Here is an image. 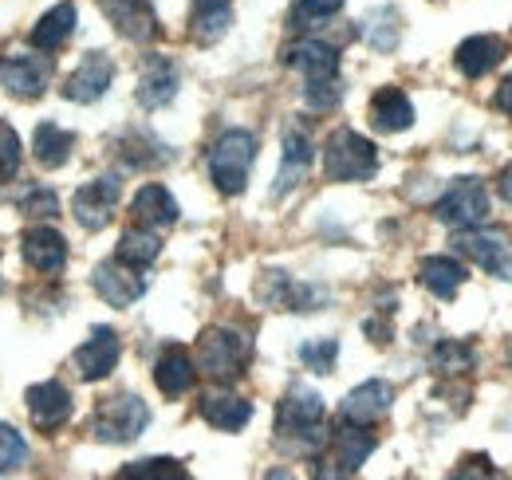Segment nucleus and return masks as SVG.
I'll return each instance as SVG.
<instances>
[{"instance_id":"7ed1b4c3","label":"nucleus","mask_w":512,"mask_h":480,"mask_svg":"<svg viewBox=\"0 0 512 480\" xmlns=\"http://www.w3.org/2000/svg\"><path fill=\"white\" fill-rule=\"evenodd\" d=\"M323 170L331 181H363L379 170V150L359 130H335L323 146Z\"/></svg>"},{"instance_id":"f8f14e48","label":"nucleus","mask_w":512,"mask_h":480,"mask_svg":"<svg viewBox=\"0 0 512 480\" xmlns=\"http://www.w3.org/2000/svg\"><path fill=\"white\" fill-rule=\"evenodd\" d=\"M52 79V63L36 56H8L0 60V87L16 99H36Z\"/></svg>"},{"instance_id":"c85d7f7f","label":"nucleus","mask_w":512,"mask_h":480,"mask_svg":"<svg viewBox=\"0 0 512 480\" xmlns=\"http://www.w3.org/2000/svg\"><path fill=\"white\" fill-rule=\"evenodd\" d=\"M32 146H36V162H40V166L60 170L67 158H71L75 134H67L64 126H56V122H40V126H36V138H32Z\"/></svg>"},{"instance_id":"37998d69","label":"nucleus","mask_w":512,"mask_h":480,"mask_svg":"<svg viewBox=\"0 0 512 480\" xmlns=\"http://www.w3.org/2000/svg\"><path fill=\"white\" fill-rule=\"evenodd\" d=\"M264 480H296V477H292L288 469H268V477H264Z\"/></svg>"},{"instance_id":"cd10ccee","label":"nucleus","mask_w":512,"mask_h":480,"mask_svg":"<svg viewBox=\"0 0 512 480\" xmlns=\"http://www.w3.org/2000/svg\"><path fill=\"white\" fill-rule=\"evenodd\" d=\"M71 32H75V4L64 0L48 16H40V24L32 28V44L44 48V52H56V48H64L67 40H71Z\"/></svg>"},{"instance_id":"c03bdc74","label":"nucleus","mask_w":512,"mask_h":480,"mask_svg":"<svg viewBox=\"0 0 512 480\" xmlns=\"http://www.w3.org/2000/svg\"><path fill=\"white\" fill-rule=\"evenodd\" d=\"M316 480H343V473H335V469H320V477Z\"/></svg>"},{"instance_id":"72a5a7b5","label":"nucleus","mask_w":512,"mask_h":480,"mask_svg":"<svg viewBox=\"0 0 512 480\" xmlns=\"http://www.w3.org/2000/svg\"><path fill=\"white\" fill-rule=\"evenodd\" d=\"M335 359H339V343L335 339H316V343H304L300 347V362L308 370H316V374H331Z\"/></svg>"},{"instance_id":"39448f33","label":"nucleus","mask_w":512,"mask_h":480,"mask_svg":"<svg viewBox=\"0 0 512 480\" xmlns=\"http://www.w3.org/2000/svg\"><path fill=\"white\" fill-rule=\"evenodd\" d=\"M197 355H201V370L213 378V382H233L245 362H249V347L237 331L229 327H209L197 343Z\"/></svg>"},{"instance_id":"412c9836","label":"nucleus","mask_w":512,"mask_h":480,"mask_svg":"<svg viewBox=\"0 0 512 480\" xmlns=\"http://www.w3.org/2000/svg\"><path fill=\"white\" fill-rule=\"evenodd\" d=\"M505 56H509V48H505L501 36H469V40H461V48H457L453 60H457V71H461V75L481 79V75H489Z\"/></svg>"},{"instance_id":"aec40b11","label":"nucleus","mask_w":512,"mask_h":480,"mask_svg":"<svg viewBox=\"0 0 512 480\" xmlns=\"http://www.w3.org/2000/svg\"><path fill=\"white\" fill-rule=\"evenodd\" d=\"M284 60H288V67L304 71L308 83H327V79L339 75V52L331 44H323V40H300V44H292L284 52Z\"/></svg>"},{"instance_id":"ea45409f","label":"nucleus","mask_w":512,"mask_h":480,"mask_svg":"<svg viewBox=\"0 0 512 480\" xmlns=\"http://www.w3.org/2000/svg\"><path fill=\"white\" fill-rule=\"evenodd\" d=\"M449 480H501V473H497V469H493L485 457H473V461H469L461 473H453Z\"/></svg>"},{"instance_id":"f03ea898","label":"nucleus","mask_w":512,"mask_h":480,"mask_svg":"<svg viewBox=\"0 0 512 480\" xmlns=\"http://www.w3.org/2000/svg\"><path fill=\"white\" fill-rule=\"evenodd\" d=\"M256 158V138L249 130H225L209 150V178L221 193L237 197L249 185V170Z\"/></svg>"},{"instance_id":"0eeeda50","label":"nucleus","mask_w":512,"mask_h":480,"mask_svg":"<svg viewBox=\"0 0 512 480\" xmlns=\"http://www.w3.org/2000/svg\"><path fill=\"white\" fill-rule=\"evenodd\" d=\"M178 83H182V75H178L174 60H166V56H146V60H142V71H138V103H142L146 111H162V107L174 103Z\"/></svg>"},{"instance_id":"2eb2a0df","label":"nucleus","mask_w":512,"mask_h":480,"mask_svg":"<svg viewBox=\"0 0 512 480\" xmlns=\"http://www.w3.org/2000/svg\"><path fill=\"white\" fill-rule=\"evenodd\" d=\"M115 366H119V335H115L111 327H95L91 339L75 351V370H79L87 382H99V378H107Z\"/></svg>"},{"instance_id":"4be33fe9","label":"nucleus","mask_w":512,"mask_h":480,"mask_svg":"<svg viewBox=\"0 0 512 480\" xmlns=\"http://www.w3.org/2000/svg\"><path fill=\"white\" fill-rule=\"evenodd\" d=\"M197 410H201V418L209 421V425H217V429H225V433L245 429L249 418H253V402H249V398H237V394H229V390L205 394V398L197 402Z\"/></svg>"},{"instance_id":"473e14b6","label":"nucleus","mask_w":512,"mask_h":480,"mask_svg":"<svg viewBox=\"0 0 512 480\" xmlns=\"http://www.w3.org/2000/svg\"><path fill=\"white\" fill-rule=\"evenodd\" d=\"M24 461H28V441L20 437V429H12V425L0 421V477L16 473Z\"/></svg>"},{"instance_id":"a19ab883","label":"nucleus","mask_w":512,"mask_h":480,"mask_svg":"<svg viewBox=\"0 0 512 480\" xmlns=\"http://www.w3.org/2000/svg\"><path fill=\"white\" fill-rule=\"evenodd\" d=\"M497 107L512 115V71L505 75V79H501V87H497Z\"/></svg>"},{"instance_id":"a878e982","label":"nucleus","mask_w":512,"mask_h":480,"mask_svg":"<svg viewBox=\"0 0 512 480\" xmlns=\"http://www.w3.org/2000/svg\"><path fill=\"white\" fill-rule=\"evenodd\" d=\"M193 378H197V370H193V359L186 351H166L158 366H154V382H158V390L166 394V398H182L186 390L193 386Z\"/></svg>"},{"instance_id":"1a4fd4ad","label":"nucleus","mask_w":512,"mask_h":480,"mask_svg":"<svg viewBox=\"0 0 512 480\" xmlns=\"http://www.w3.org/2000/svg\"><path fill=\"white\" fill-rule=\"evenodd\" d=\"M115 205H119V181L115 178H99V181L79 185V189H75V201H71L75 221H79L83 229H103V225L111 221Z\"/></svg>"},{"instance_id":"4468645a","label":"nucleus","mask_w":512,"mask_h":480,"mask_svg":"<svg viewBox=\"0 0 512 480\" xmlns=\"http://www.w3.org/2000/svg\"><path fill=\"white\" fill-rule=\"evenodd\" d=\"M390 406H394V386L383 378H371V382L355 386L339 410H343V421H351V425H371L383 418Z\"/></svg>"},{"instance_id":"20e7f679","label":"nucleus","mask_w":512,"mask_h":480,"mask_svg":"<svg viewBox=\"0 0 512 480\" xmlns=\"http://www.w3.org/2000/svg\"><path fill=\"white\" fill-rule=\"evenodd\" d=\"M146 425H150L146 402L138 394H115L99 406L91 433H95V441H107V445H130L134 437H142Z\"/></svg>"},{"instance_id":"4c0bfd02","label":"nucleus","mask_w":512,"mask_h":480,"mask_svg":"<svg viewBox=\"0 0 512 480\" xmlns=\"http://www.w3.org/2000/svg\"><path fill=\"white\" fill-rule=\"evenodd\" d=\"M335 103H339V79L308 83V107H312V111H331Z\"/></svg>"},{"instance_id":"ddd939ff","label":"nucleus","mask_w":512,"mask_h":480,"mask_svg":"<svg viewBox=\"0 0 512 480\" xmlns=\"http://www.w3.org/2000/svg\"><path fill=\"white\" fill-rule=\"evenodd\" d=\"M111 79H115V63H111V56L91 52L87 60L71 71L64 95L71 99V103H95V99H103V95H107Z\"/></svg>"},{"instance_id":"f3484780","label":"nucleus","mask_w":512,"mask_h":480,"mask_svg":"<svg viewBox=\"0 0 512 480\" xmlns=\"http://www.w3.org/2000/svg\"><path fill=\"white\" fill-rule=\"evenodd\" d=\"M130 217H134L142 229H170V225L178 221V201H174V193H170L166 185L150 181V185H142V189L134 193Z\"/></svg>"},{"instance_id":"bb28decb","label":"nucleus","mask_w":512,"mask_h":480,"mask_svg":"<svg viewBox=\"0 0 512 480\" xmlns=\"http://www.w3.org/2000/svg\"><path fill=\"white\" fill-rule=\"evenodd\" d=\"M233 24V0H193V36L197 44H213Z\"/></svg>"},{"instance_id":"7c9ffc66","label":"nucleus","mask_w":512,"mask_h":480,"mask_svg":"<svg viewBox=\"0 0 512 480\" xmlns=\"http://www.w3.org/2000/svg\"><path fill=\"white\" fill-rule=\"evenodd\" d=\"M363 36L375 52H394L398 44V12L394 8H375L367 20H363Z\"/></svg>"},{"instance_id":"f704fd0d","label":"nucleus","mask_w":512,"mask_h":480,"mask_svg":"<svg viewBox=\"0 0 512 480\" xmlns=\"http://www.w3.org/2000/svg\"><path fill=\"white\" fill-rule=\"evenodd\" d=\"M16 170H20V134L8 122H0V181L16 178Z\"/></svg>"},{"instance_id":"dca6fc26","label":"nucleus","mask_w":512,"mask_h":480,"mask_svg":"<svg viewBox=\"0 0 512 480\" xmlns=\"http://www.w3.org/2000/svg\"><path fill=\"white\" fill-rule=\"evenodd\" d=\"M20 248H24V260H28L40 276H56V272H64L67 240L60 237L52 225H36V229H28L24 240H20Z\"/></svg>"},{"instance_id":"5701e85b","label":"nucleus","mask_w":512,"mask_h":480,"mask_svg":"<svg viewBox=\"0 0 512 480\" xmlns=\"http://www.w3.org/2000/svg\"><path fill=\"white\" fill-rule=\"evenodd\" d=\"M335 461H339V473H355V469H363V461L375 453V437L363 429V425H351V421H343L339 429H335Z\"/></svg>"},{"instance_id":"f257e3e1","label":"nucleus","mask_w":512,"mask_h":480,"mask_svg":"<svg viewBox=\"0 0 512 480\" xmlns=\"http://www.w3.org/2000/svg\"><path fill=\"white\" fill-rule=\"evenodd\" d=\"M276 433L296 453L323 449V398L312 386H292L276 410Z\"/></svg>"},{"instance_id":"423d86ee","label":"nucleus","mask_w":512,"mask_h":480,"mask_svg":"<svg viewBox=\"0 0 512 480\" xmlns=\"http://www.w3.org/2000/svg\"><path fill=\"white\" fill-rule=\"evenodd\" d=\"M438 221H446L453 229H473L489 217V193L481 178H457L434 205Z\"/></svg>"},{"instance_id":"2f4dec72","label":"nucleus","mask_w":512,"mask_h":480,"mask_svg":"<svg viewBox=\"0 0 512 480\" xmlns=\"http://www.w3.org/2000/svg\"><path fill=\"white\" fill-rule=\"evenodd\" d=\"M119 480H190L186 469L170 457H150V461H138V465H127Z\"/></svg>"},{"instance_id":"a211bd4d","label":"nucleus","mask_w":512,"mask_h":480,"mask_svg":"<svg viewBox=\"0 0 512 480\" xmlns=\"http://www.w3.org/2000/svg\"><path fill=\"white\" fill-rule=\"evenodd\" d=\"M312 158H316L312 138H308L304 130L288 126V130H284V162H280V174H276V197L292 193V189L304 181V174L312 170Z\"/></svg>"},{"instance_id":"b1692460","label":"nucleus","mask_w":512,"mask_h":480,"mask_svg":"<svg viewBox=\"0 0 512 480\" xmlns=\"http://www.w3.org/2000/svg\"><path fill=\"white\" fill-rule=\"evenodd\" d=\"M414 122V107L410 99L398 91V87H383L375 99H371V126L383 130V134H398Z\"/></svg>"},{"instance_id":"6ab92c4d","label":"nucleus","mask_w":512,"mask_h":480,"mask_svg":"<svg viewBox=\"0 0 512 480\" xmlns=\"http://www.w3.org/2000/svg\"><path fill=\"white\" fill-rule=\"evenodd\" d=\"M469 260H477L489 276H512V248L497 233H461L453 240Z\"/></svg>"},{"instance_id":"c9c22d12","label":"nucleus","mask_w":512,"mask_h":480,"mask_svg":"<svg viewBox=\"0 0 512 480\" xmlns=\"http://www.w3.org/2000/svg\"><path fill=\"white\" fill-rule=\"evenodd\" d=\"M339 8H343V0H300L296 12H292V20H296V24H316V20L335 16Z\"/></svg>"},{"instance_id":"393cba45","label":"nucleus","mask_w":512,"mask_h":480,"mask_svg":"<svg viewBox=\"0 0 512 480\" xmlns=\"http://www.w3.org/2000/svg\"><path fill=\"white\" fill-rule=\"evenodd\" d=\"M418 280H422V288L434 292L438 300H453L457 288L465 284V268H461L457 260H449V256H430V260H422Z\"/></svg>"},{"instance_id":"6e6552de","label":"nucleus","mask_w":512,"mask_h":480,"mask_svg":"<svg viewBox=\"0 0 512 480\" xmlns=\"http://www.w3.org/2000/svg\"><path fill=\"white\" fill-rule=\"evenodd\" d=\"M95 292L111 303V307H130V303L146 292L142 268H134L127 260H119V256L115 260H103L95 268Z\"/></svg>"},{"instance_id":"e433bc0d","label":"nucleus","mask_w":512,"mask_h":480,"mask_svg":"<svg viewBox=\"0 0 512 480\" xmlns=\"http://www.w3.org/2000/svg\"><path fill=\"white\" fill-rule=\"evenodd\" d=\"M434 366H442V370H465V366H473V351H465L461 343H442L434 351Z\"/></svg>"},{"instance_id":"9b49d317","label":"nucleus","mask_w":512,"mask_h":480,"mask_svg":"<svg viewBox=\"0 0 512 480\" xmlns=\"http://www.w3.org/2000/svg\"><path fill=\"white\" fill-rule=\"evenodd\" d=\"M99 8L119 28V36H127L134 44H146L158 36V16H154L150 0H99Z\"/></svg>"},{"instance_id":"c756f323","label":"nucleus","mask_w":512,"mask_h":480,"mask_svg":"<svg viewBox=\"0 0 512 480\" xmlns=\"http://www.w3.org/2000/svg\"><path fill=\"white\" fill-rule=\"evenodd\" d=\"M158 252H162V237H158L154 229L134 225V229H127V233L119 237V260H127L134 268H150V264L158 260Z\"/></svg>"},{"instance_id":"9d476101","label":"nucleus","mask_w":512,"mask_h":480,"mask_svg":"<svg viewBox=\"0 0 512 480\" xmlns=\"http://www.w3.org/2000/svg\"><path fill=\"white\" fill-rule=\"evenodd\" d=\"M24 402H28V414H32L40 433H56V429L67 425V418H71V394H67L64 382H56V378L36 382Z\"/></svg>"},{"instance_id":"58836bf2","label":"nucleus","mask_w":512,"mask_h":480,"mask_svg":"<svg viewBox=\"0 0 512 480\" xmlns=\"http://www.w3.org/2000/svg\"><path fill=\"white\" fill-rule=\"evenodd\" d=\"M20 209H24V213H32V217H52L60 205H56L52 189H40V185H32V197H24V201H20Z\"/></svg>"},{"instance_id":"79ce46f5","label":"nucleus","mask_w":512,"mask_h":480,"mask_svg":"<svg viewBox=\"0 0 512 480\" xmlns=\"http://www.w3.org/2000/svg\"><path fill=\"white\" fill-rule=\"evenodd\" d=\"M501 197L512 205V166H505V174H501Z\"/></svg>"}]
</instances>
